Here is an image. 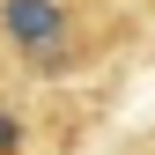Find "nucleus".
I'll use <instances>...</instances> for the list:
<instances>
[{"mask_svg":"<svg viewBox=\"0 0 155 155\" xmlns=\"http://www.w3.org/2000/svg\"><path fill=\"white\" fill-rule=\"evenodd\" d=\"M111 30L89 0H0V74L8 81H67L111 52Z\"/></svg>","mask_w":155,"mask_h":155,"instance_id":"f257e3e1","label":"nucleus"}]
</instances>
